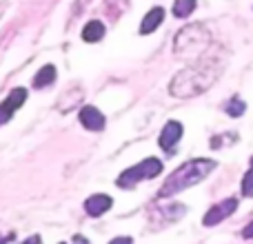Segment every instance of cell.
<instances>
[{
    "instance_id": "obj_1",
    "label": "cell",
    "mask_w": 253,
    "mask_h": 244,
    "mask_svg": "<svg viewBox=\"0 0 253 244\" xmlns=\"http://www.w3.org/2000/svg\"><path fill=\"white\" fill-rule=\"evenodd\" d=\"M220 69L215 65V60L207 58V60H200L198 65L189 67V69L180 71L169 84L171 96L175 98H193L198 93L207 91V89L213 84V80L218 78Z\"/></svg>"
},
{
    "instance_id": "obj_2",
    "label": "cell",
    "mask_w": 253,
    "mask_h": 244,
    "mask_svg": "<svg viewBox=\"0 0 253 244\" xmlns=\"http://www.w3.org/2000/svg\"><path fill=\"white\" fill-rule=\"evenodd\" d=\"M213 169H215V162L207 160V158H198V160L184 162L180 169H175L173 173L167 178V182L162 184V189H160V196H173V193L184 191V189L202 182Z\"/></svg>"
},
{
    "instance_id": "obj_3",
    "label": "cell",
    "mask_w": 253,
    "mask_h": 244,
    "mask_svg": "<svg viewBox=\"0 0 253 244\" xmlns=\"http://www.w3.org/2000/svg\"><path fill=\"white\" fill-rule=\"evenodd\" d=\"M160 173H162V162L158 160V158H144L142 162L129 166L126 171L120 173L118 187L120 189H133L138 182H142V180H151Z\"/></svg>"
},
{
    "instance_id": "obj_4",
    "label": "cell",
    "mask_w": 253,
    "mask_h": 244,
    "mask_svg": "<svg viewBox=\"0 0 253 244\" xmlns=\"http://www.w3.org/2000/svg\"><path fill=\"white\" fill-rule=\"evenodd\" d=\"M25 100H27V89H22V87L13 89L7 96V100L0 105V124H7V122L11 120V116L22 107Z\"/></svg>"
},
{
    "instance_id": "obj_5",
    "label": "cell",
    "mask_w": 253,
    "mask_h": 244,
    "mask_svg": "<svg viewBox=\"0 0 253 244\" xmlns=\"http://www.w3.org/2000/svg\"><path fill=\"white\" fill-rule=\"evenodd\" d=\"M236 209H238V200H236V198H227V200H222L220 204L211 206V209L207 211V215H205V224H207V227L220 224L222 220H227Z\"/></svg>"
},
{
    "instance_id": "obj_6",
    "label": "cell",
    "mask_w": 253,
    "mask_h": 244,
    "mask_svg": "<svg viewBox=\"0 0 253 244\" xmlns=\"http://www.w3.org/2000/svg\"><path fill=\"white\" fill-rule=\"evenodd\" d=\"M202 27L193 25V27H187V29H182L178 34V38H175V51H187V49H202L207 42H198V34H202Z\"/></svg>"
},
{
    "instance_id": "obj_7",
    "label": "cell",
    "mask_w": 253,
    "mask_h": 244,
    "mask_svg": "<svg viewBox=\"0 0 253 244\" xmlns=\"http://www.w3.org/2000/svg\"><path fill=\"white\" fill-rule=\"evenodd\" d=\"M182 131L184 129H182V124H180V122H175V120L167 122L165 129H162V133H160V147L165 149V151L173 153L175 144H178L180 138H182Z\"/></svg>"
},
{
    "instance_id": "obj_8",
    "label": "cell",
    "mask_w": 253,
    "mask_h": 244,
    "mask_svg": "<svg viewBox=\"0 0 253 244\" xmlns=\"http://www.w3.org/2000/svg\"><path fill=\"white\" fill-rule=\"evenodd\" d=\"M80 122H83V126L89 131L105 129V116H102L96 107H84V109L80 111Z\"/></svg>"
},
{
    "instance_id": "obj_9",
    "label": "cell",
    "mask_w": 253,
    "mask_h": 244,
    "mask_svg": "<svg viewBox=\"0 0 253 244\" xmlns=\"http://www.w3.org/2000/svg\"><path fill=\"white\" fill-rule=\"evenodd\" d=\"M111 204H114V200H111L109 196H105V193H96V196H91L87 202H84V209H87L89 215L98 218V215H102L105 211H109Z\"/></svg>"
},
{
    "instance_id": "obj_10",
    "label": "cell",
    "mask_w": 253,
    "mask_h": 244,
    "mask_svg": "<svg viewBox=\"0 0 253 244\" xmlns=\"http://www.w3.org/2000/svg\"><path fill=\"white\" fill-rule=\"evenodd\" d=\"M162 20H165V9H162V7H153L151 11L142 18V22H140V34H142V36L153 34V31L160 27Z\"/></svg>"
},
{
    "instance_id": "obj_11",
    "label": "cell",
    "mask_w": 253,
    "mask_h": 244,
    "mask_svg": "<svg viewBox=\"0 0 253 244\" xmlns=\"http://www.w3.org/2000/svg\"><path fill=\"white\" fill-rule=\"evenodd\" d=\"M102 36H105V25H102L100 20H91L84 25L83 38L87 40V42H98V40H102Z\"/></svg>"
},
{
    "instance_id": "obj_12",
    "label": "cell",
    "mask_w": 253,
    "mask_h": 244,
    "mask_svg": "<svg viewBox=\"0 0 253 244\" xmlns=\"http://www.w3.org/2000/svg\"><path fill=\"white\" fill-rule=\"evenodd\" d=\"M56 80V67L53 65H44L42 69L36 74V78H34V87L36 89H42V87H49V84Z\"/></svg>"
},
{
    "instance_id": "obj_13",
    "label": "cell",
    "mask_w": 253,
    "mask_h": 244,
    "mask_svg": "<svg viewBox=\"0 0 253 244\" xmlns=\"http://www.w3.org/2000/svg\"><path fill=\"white\" fill-rule=\"evenodd\" d=\"M196 9V0H175L173 2V16L178 18H187L193 13Z\"/></svg>"
},
{
    "instance_id": "obj_14",
    "label": "cell",
    "mask_w": 253,
    "mask_h": 244,
    "mask_svg": "<svg viewBox=\"0 0 253 244\" xmlns=\"http://www.w3.org/2000/svg\"><path fill=\"white\" fill-rule=\"evenodd\" d=\"M245 109H247V105L240 100V98H233V100L227 105V114H229V116H233V118L242 116V114H245Z\"/></svg>"
},
{
    "instance_id": "obj_15",
    "label": "cell",
    "mask_w": 253,
    "mask_h": 244,
    "mask_svg": "<svg viewBox=\"0 0 253 244\" xmlns=\"http://www.w3.org/2000/svg\"><path fill=\"white\" fill-rule=\"evenodd\" d=\"M242 193H245V196H249V198H253V169L245 175V180H242Z\"/></svg>"
},
{
    "instance_id": "obj_16",
    "label": "cell",
    "mask_w": 253,
    "mask_h": 244,
    "mask_svg": "<svg viewBox=\"0 0 253 244\" xmlns=\"http://www.w3.org/2000/svg\"><path fill=\"white\" fill-rule=\"evenodd\" d=\"M109 244H131V238H116V240H111Z\"/></svg>"
},
{
    "instance_id": "obj_17",
    "label": "cell",
    "mask_w": 253,
    "mask_h": 244,
    "mask_svg": "<svg viewBox=\"0 0 253 244\" xmlns=\"http://www.w3.org/2000/svg\"><path fill=\"white\" fill-rule=\"evenodd\" d=\"M22 244H40V238H38V236H34V238H29V240H25Z\"/></svg>"
},
{
    "instance_id": "obj_18",
    "label": "cell",
    "mask_w": 253,
    "mask_h": 244,
    "mask_svg": "<svg viewBox=\"0 0 253 244\" xmlns=\"http://www.w3.org/2000/svg\"><path fill=\"white\" fill-rule=\"evenodd\" d=\"M245 238H253V222H251L249 227L245 229Z\"/></svg>"
},
{
    "instance_id": "obj_19",
    "label": "cell",
    "mask_w": 253,
    "mask_h": 244,
    "mask_svg": "<svg viewBox=\"0 0 253 244\" xmlns=\"http://www.w3.org/2000/svg\"><path fill=\"white\" fill-rule=\"evenodd\" d=\"M0 244H7V240H2V238H0Z\"/></svg>"
},
{
    "instance_id": "obj_20",
    "label": "cell",
    "mask_w": 253,
    "mask_h": 244,
    "mask_svg": "<svg viewBox=\"0 0 253 244\" xmlns=\"http://www.w3.org/2000/svg\"><path fill=\"white\" fill-rule=\"evenodd\" d=\"M251 169H253V158H251Z\"/></svg>"
},
{
    "instance_id": "obj_21",
    "label": "cell",
    "mask_w": 253,
    "mask_h": 244,
    "mask_svg": "<svg viewBox=\"0 0 253 244\" xmlns=\"http://www.w3.org/2000/svg\"><path fill=\"white\" fill-rule=\"evenodd\" d=\"M62 244H65V242H62Z\"/></svg>"
}]
</instances>
